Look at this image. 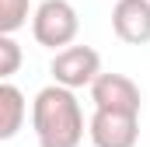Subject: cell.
Returning a JSON list of instances; mask_svg holds the SVG:
<instances>
[{
  "label": "cell",
  "mask_w": 150,
  "mask_h": 147,
  "mask_svg": "<svg viewBox=\"0 0 150 147\" xmlns=\"http://www.w3.org/2000/svg\"><path fill=\"white\" fill-rule=\"evenodd\" d=\"M21 63H25V53L14 42V35H0V81H11L21 70Z\"/></svg>",
  "instance_id": "9c48e42d"
},
{
  "label": "cell",
  "mask_w": 150,
  "mask_h": 147,
  "mask_svg": "<svg viewBox=\"0 0 150 147\" xmlns=\"http://www.w3.org/2000/svg\"><path fill=\"white\" fill-rule=\"evenodd\" d=\"M32 130L38 147H80L84 140V112L74 91L49 84L32 102Z\"/></svg>",
  "instance_id": "6da1fadb"
},
{
  "label": "cell",
  "mask_w": 150,
  "mask_h": 147,
  "mask_svg": "<svg viewBox=\"0 0 150 147\" xmlns=\"http://www.w3.org/2000/svg\"><path fill=\"white\" fill-rule=\"evenodd\" d=\"M112 32L126 46H147L150 42V0H115Z\"/></svg>",
  "instance_id": "8992f818"
},
{
  "label": "cell",
  "mask_w": 150,
  "mask_h": 147,
  "mask_svg": "<svg viewBox=\"0 0 150 147\" xmlns=\"http://www.w3.org/2000/svg\"><path fill=\"white\" fill-rule=\"evenodd\" d=\"M91 102L98 112H122V116H140V88L126 74H98L91 84Z\"/></svg>",
  "instance_id": "277c9868"
},
{
  "label": "cell",
  "mask_w": 150,
  "mask_h": 147,
  "mask_svg": "<svg viewBox=\"0 0 150 147\" xmlns=\"http://www.w3.org/2000/svg\"><path fill=\"white\" fill-rule=\"evenodd\" d=\"M91 144L94 147H136L140 140V116H122V112H98L87 123Z\"/></svg>",
  "instance_id": "5b68a950"
},
{
  "label": "cell",
  "mask_w": 150,
  "mask_h": 147,
  "mask_svg": "<svg viewBox=\"0 0 150 147\" xmlns=\"http://www.w3.org/2000/svg\"><path fill=\"white\" fill-rule=\"evenodd\" d=\"M77 32H80V18L70 0H42L32 11V35L45 49L59 53V49L74 46Z\"/></svg>",
  "instance_id": "7a4b0ae2"
},
{
  "label": "cell",
  "mask_w": 150,
  "mask_h": 147,
  "mask_svg": "<svg viewBox=\"0 0 150 147\" xmlns=\"http://www.w3.org/2000/svg\"><path fill=\"white\" fill-rule=\"evenodd\" d=\"M49 74H52V84L67 88V91H77V88H91L94 77L101 74V56L98 49L91 46H67L52 56L49 63Z\"/></svg>",
  "instance_id": "3957f363"
},
{
  "label": "cell",
  "mask_w": 150,
  "mask_h": 147,
  "mask_svg": "<svg viewBox=\"0 0 150 147\" xmlns=\"http://www.w3.org/2000/svg\"><path fill=\"white\" fill-rule=\"evenodd\" d=\"M28 102L21 95V88H14L11 81H0V140L18 137V130L25 126Z\"/></svg>",
  "instance_id": "52a82bcc"
},
{
  "label": "cell",
  "mask_w": 150,
  "mask_h": 147,
  "mask_svg": "<svg viewBox=\"0 0 150 147\" xmlns=\"http://www.w3.org/2000/svg\"><path fill=\"white\" fill-rule=\"evenodd\" d=\"M32 18V4L28 0H0V35H14L18 28H25Z\"/></svg>",
  "instance_id": "ba28073f"
}]
</instances>
